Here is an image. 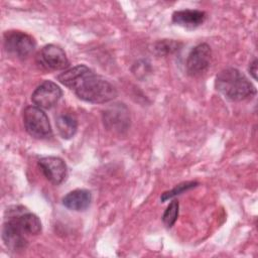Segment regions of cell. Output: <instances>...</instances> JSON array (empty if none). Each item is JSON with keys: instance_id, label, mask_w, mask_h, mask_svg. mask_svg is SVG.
<instances>
[{"instance_id": "1", "label": "cell", "mask_w": 258, "mask_h": 258, "mask_svg": "<svg viewBox=\"0 0 258 258\" xmlns=\"http://www.w3.org/2000/svg\"><path fill=\"white\" fill-rule=\"evenodd\" d=\"M57 80L85 102L104 104L117 96V91L110 82L95 75L84 64H78L64 71L57 76Z\"/></svg>"}, {"instance_id": "2", "label": "cell", "mask_w": 258, "mask_h": 258, "mask_svg": "<svg viewBox=\"0 0 258 258\" xmlns=\"http://www.w3.org/2000/svg\"><path fill=\"white\" fill-rule=\"evenodd\" d=\"M215 86L225 98L235 102L242 101L255 93V89L247 77L234 68L221 71L216 77Z\"/></svg>"}, {"instance_id": "3", "label": "cell", "mask_w": 258, "mask_h": 258, "mask_svg": "<svg viewBox=\"0 0 258 258\" xmlns=\"http://www.w3.org/2000/svg\"><path fill=\"white\" fill-rule=\"evenodd\" d=\"M23 124L27 133L35 138H48L52 134L46 114L37 106H28L23 111Z\"/></svg>"}, {"instance_id": "4", "label": "cell", "mask_w": 258, "mask_h": 258, "mask_svg": "<svg viewBox=\"0 0 258 258\" xmlns=\"http://www.w3.org/2000/svg\"><path fill=\"white\" fill-rule=\"evenodd\" d=\"M4 47L8 53L24 58L34 50L35 41L25 32L10 30L4 34Z\"/></svg>"}, {"instance_id": "5", "label": "cell", "mask_w": 258, "mask_h": 258, "mask_svg": "<svg viewBox=\"0 0 258 258\" xmlns=\"http://www.w3.org/2000/svg\"><path fill=\"white\" fill-rule=\"evenodd\" d=\"M103 122L107 130L114 133H125L130 126L129 110L123 103H115L103 112Z\"/></svg>"}, {"instance_id": "6", "label": "cell", "mask_w": 258, "mask_h": 258, "mask_svg": "<svg viewBox=\"0 0 258 258\" xmlns=\"http://www.w3.org/2000/svg\"><path fill=\"white\" fill-rule=\"evenodd\" d=\"M212 59V50L207 43H200L195 46L185 62L186 72L189 76L197 77L205 74L210 67Z\"/></svg>"}, {"instance_id": "7", "label": "cell", "mask_w": 258, "mask_h": 258, "mask_svg": "<svg viewBox=\"0 0 258 258\" xmlns=\"http://www.w3.org/2000/svg\"><path fill=\"white\" fill-rule=\"evenodd\" d=\"M36 59L40 67L50 71L64 70L70 64L63 49L54 44L44 45L38 52Z\"/></svg>"}, {"instance_id": "8", "label": "cell", "mask_w": 258, "mask_h": 258, "mask_svg": "<svg viewBox=\"0 0 258 258\" xmlns=\"http://www.w3.org/2000/svg\"><path fill=\"white\" fill-rule=\"evenodd\" d=\"M60 88L51 81H44L32 93L31 100L40 109H50L61 97Z\"/></svg>"}, {"instance_id": "9", "label": "cell", "mask_w": 258, "mask_h": 258, "mask_svg": "<svg viewBox=\"0 0 258 258\" xmlns=\"http://www.w3.org/2000/svg\"><path fill=\"white\" fill-rule=\"evenodd\" d=\"M26 237L16 221L8 216L2 227V239L6 247L11 251L24 250L27 246Z\"/></svg>"}, {"instance_id": "10", "label": "cell", "mask_w": 258, "mask_h": 258, "mask_svg": "<svg viewBox=\"0 0 258 258\" xmlns=\"http://www.w3.org/2000/svg\"><path fill=\"white\" fill-rule=\"evenodd\" d=\"M38 165L44 176L53 184H59L67 175L64 161L56 156H44L38 160Z\"/></svg>"}, {"instance_id": "11", "label": "cell", "mask_w": 258, "mask_h": 258, "mask_svg": "<svg viewBox=\"0 0 258 258\" xmlns=\"http://www.w3.org/2000/svg\"><path fill=\"white\" fill-rule=\"evenodd\" d=\"M8 216L12 217L16 221L26 236L37 235L41 231V222L38 217L25 211L22 207H14L13 210H8Z\"/></svg>"}, {"instance_id": "12", "label": "cell", "mask_w": 258, "mask_h": 258, "mask_svg": "<svg viewBox=\"0 0 258 258\" xmlns=\"http://www.w3.org/2000/svg\"><path fill=\"white\" fill-rule=\"evenodd\" d=\"M206 19V13L201 10L184 9L175 11L172 14V22L176 25L184 28L194 29L204 23Z\"/></svg>"}, {"instance_id": "13", "label": "cell", "mask_w": 258, "mask_h": 258, "mask_svg": "<svg viewBox=\"0 0 258 258\" xmlns=\"http://www.w3.org/2000/svg\"><path fill=\"white\" fill-rule=\"evenodd\" d=\"M92 195L87 189H75L62 198V205L73 211H85L91 204Z\"/></svg>"}, {"instance_id": "14", "label": "cell", "mask_w": 258, "mask_h": 258, "mask_svg": "<svg viewBox=\"0 0 258 258\" xmlns=\"http://www.w3.org/2000/svg\"><path fill=\"white\" fill-rule=\"evenodd\" d=\"M55 125L59 135L63 139H70L77 132L78 120L73 112L63 111L57 115L55 119Z\"/></svg>"}, {"instance_id": "15", "label": "cell", "mask_w": 258, "mask_h": 258, "mask_svg": "<svg viewBox=\"0 0 258 258\" xmlns=\"http://www.w3.org/2000/svg\"><path fill=\"white\" fill-rule=\"evenodd\" d=\"M179 47V42L171 39H163L154 44V50L158 55H167L176 51Z\"/></svg>"}, {"instance_id": "16", "label": "cell", "mask_w": 258, "mask_h": 258, "mask_svg": "<svg viewBox=\"0 0 258 258\" xmlns=\"http://www.w3.org/2000/svg\"><path fill=\"white\" fill-rule=\"evenodd\" d=\"M178 209H179V204L177 201H172L168 207L166 208V210L164 211L163 213V216H162V221H163V224L170 228L174 225L177 217H178Z\"/></svg>"}, {"instance_id": "17", "label": "cell", "mask_w": 258, "mask_h": 258, "mask_svg": "<svg viewBox=\"0 0 258 258\" xmlns=\"http://www.w3.org/2000/svg\"><path fill=\"white\" fill-rule=\"evenodd\" d=\"M198 184H199V183H198L197 181H184V182H181V183L175 185L172 189L163 192L162 196L160 197V200H161L162 202H165V201H167V200H169V199H172L173 197H175V196H177V195L182 194L183 191H186V190H188V189H190V188L197 186Z\"/></svg>"}, {"instance_id": "18", "label": "cell", "mask_w": 258, "mask_h": 258, "mask_svg": "<svg viewBox=\"0 0 258 258\" xmlns=\"http://www.w3.org/2000/svg\"><path fill=\"white\" fill-rule=\"evenodd\" d=\"M249 72L252 75L253 79L256 80L257 79V60H256V58H254L253 61L250 62V64H249Z\"/></svg>"}]
</instances>
